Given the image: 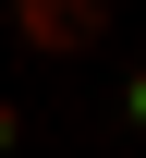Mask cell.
Returning <instances> with one entry per match:
<instances>
[{
  "label": "cell",
  "mask_w": 146,
  "mask_h": 158,
  "mask_svg": "<svg viewBox=\"0 0 146 158\" xmlns=\"http://www.w3.org/2000/svg\"><path fill=\"white\" fill-rule=\"evenodd\" d=\"M98 24H110V0H24V49H49V61H73Z\"/></svg>",
  "instance_id": "6da1fadb"
},
{
  "label": "cell",
  "mask_w": 146,
  "mask_h": 158,
  "mask_svg": "<svg viewBox=\"0 0 146 158\" xmlns=\"http://www.w3.org/2000/svg\"><path fill=\"white\" fill-rule=\"evenodd\" d=\"M0 158H12V98H0Z\"/></svg>",
  "instance_id": "7a4b0ae2"
}]
</instances>
